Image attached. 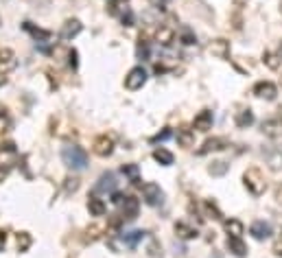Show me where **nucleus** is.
Segmentation results:
<instances>
[{
	"label": "nucleus",
	"instance_id": "f257e3e1",
	"mask_svg": "<svg viewBox=\"0 0 282 258\" xmlns=\"http://www.w3.org/2000/svg\"><path fill=\"white\" fill-rule=\"evenodd\" d=\"M62 160L72 171H83L88 167V153L81 147H77V144H66L62 149Z\"/></svg>",
	"mask_w": 282,
	"mask_h": 258
},
{
	"label": "nucleus",
	"instance_id": "f03ea898",
	"mask_svg": "<svg viewBox=\"0 0 282 258\" xmlns=\"http://www.w3.org/2000/svg\"><path fill=\"white\" fill-rule=\"evenodd\" d=\"M243 182H245V188L254 197L262 195V193H265V188H267L265 175H262L260 169H249V171H245V175H243Z\"/></svg>",
	"mask_w": 282,
	"mask_h": 258
},
{
	"label": "nucleus",
	"instance_id": "7ed1b4c3",
	"mask_svg": "<svg viewBox=\"0 0 282 258\" xmlns=\"http://www.w3.org/2000/svg\"><path fill=\"white\" fill-rule=\"evenodd\" d=\"M18 164V149L13 142H3L0 144V173H9V171Z\"/></svg>",
	"mask_w": 282,
	"mask_h": 258
},
{
	"label": "nucleus",
	"instance_id": "20e7f679",
	"mask_svg": "<svg viewBox=\"0 0 282 258\" xmlns=\"http://www.w3.org/2000/svg\"><path fill=\"white\" fill-rule=\"evenodd\" d=\"M144 83H147V70H144L142 66L131 68L127 72V77H125V88L127 90H140Z\"/></svg>",
	"mask_w": 282,
	"mask_h": 258
},
{
	"label": "nucleus",
	"instance_id": "39448f33",
	"mask_svg": "<svg viewBox=\"0 0 282 258\" xmlns=\"http://www.w3.org/2000/svg\"><path fill=\"white\" fill-rule=\"evenodd\" d=\"M142 197H144V201H147L149 206H160V203L164 201L162 188L157 186V184H153V182L142 184Z\"/></svg>",
	"mask_w": 282,
	"mask_h": 258
},
{
	"label": "nucleus",
	"instance_id": "423d86ee",
	"mask_svg": "<svg viewBox=\"0 0 282 258\" xmlns=\"http://www.w3.org/2000/svg\"><path fill=\"white\" fill-rule=\"evenodd\" d=\"M22 26H24V31L29 33V35L39 44V48H42V50H48V48H46V44H50V39H52V33H50V31L37 29V26H33L31 22H24Z\"/></svg>",
	"mask_w": 282,
	"mask_h": 258
},
{
	"label": "nucleus",
	"instance_id": "0eeeda50",
	"mask_svg": "<svg viewBox=\"0 0 282 258\" xmlns=\"http://www.w3.org/2000/svg\"><path fill=\"white\" fill-rule=\"evenodd\" d=\"M123 213H121V221H134L138 217V210H140V203H138L136 197H125V201L121 203Z\"/></svg>",
	"mask_w": 282,
	"mask_h": 258
},
{
	"label": "nucleus",
	"instance_id": "6e6552de",
	"mask_svg": "<svg viewBox=\"0 0 282 258\" xmlns=\"http://www.w3.org/2000/svg\"><path fill=\"white\" fill-rule=\"evenodd\" d=\"M111 151H114V138L111 136L103 134V136H98L94 140V153L96 156L107 158V156H111Z\"/></svg>",
	"mask_w": 282,
	"mask_h": 258
},
{
	"label": "nucleus",
	"instance_id": "1a4fd4ad",
	"mask_svg": "<svg viewBox=\"0 0 282 258\" xmlns=\"http://www.w3.org/2000/svg\"><path fill=\"white\" fill-rule=\"evenodd\" d=\"M254 94L258 98H267V101H273L275 94H278V88L271 81H258L254 85Z\"/></svg>",
	"mask_w": 282,
	"mask_h": 258
},
{
	"label": "nucleus",
	"instance_id": "9d476101",
	"mask_svg": "<svg viewBox=\"0 0 282 258\" xmlns=\"http://www.w3.org/2000/svg\"><path fill=\"white\" fill-rule=\"evenodd\" d=\"M16 66H18L16 53L9 50V48H0V72L7 75V72H11Z\"/></svg>",
	"mask_w": 282,
	"mask_h": 258
},
{
	"label": "nucleus",
	"instance_id": "9b49d317",
	"mask_svg": "<svg viewBox=\"0 0 282 258\" xmlns=\"http://www.w3.org/2000/svg\"><path fill=\"white\" fill-rule=\"evenodd\" d=\"M212 121H214L212 112H210V110H201L199 114L195 116L193 127H195L197 131H208V129H212Z\"/></svg>",
	"mask_w": 282,
	"mask_h": 258
},
{
	"label": "nucleus",
	"instance_id": "f8f14e48",
	"mask_svg": "<svg viewBox=\"0 0 282 258\" xmlns=\"http://www.w3.org/2000/svg\"><path fill=\"white\" fill-rule=\"evenodd\" d=\"M175 39V26L173 24H160V29L155 31V42L162 46H168Z\"/></svg>",
	"mask_w": 282,
	"mask_h": 258
},
{
	"label": "nucleus",
	"instance_id": "ddd939ff",
	"mask_svg": "<svg viewBox=\"0 0 282 258\" xmlns=\"http://www.w3.org/2000/svg\"><path fill=\"white\" fill-rule=\"evenodd\" d=\"M114 188H116V177L111 173H103L94 186V193H114Z\"/></svg>",
	"mask_w": 282,
	"mask_h": 258
},
{
	"label": "nucleus",
	"instance_id": "4468645a",
	"mask_svg": "<svg viewBox=\"0 0 282 258\" xmlns=\"http://www.w3.org/2000/svg\"><path fill=\"white\" fill-rule=\"evenodd\" d=\"M249 232H252L254 239H269L271 236V223H267V221H254L252 223V228H249Z\"/></svg>",
	"mask_w": 282,
	"mask_h": 258
},
{
	"label": "nucleus",
	"instance_id": "2eb2a0df",
	"mask_svg": "<svg viewBox=\"0 0 282 258\" xmlns=\"http://www.w3.org/2000/svg\"><path fill=\"white\" fill-rule=\"evenodd\" d=\"M81 29H83V24L79 22V20H66V24L62 26V39H72V37H77L79 33H81Z\"/></svg>",
	"mask_w": 282,
	"mask_h": 258
},
{
	"label": "nucleus",
	"instance_id": "dca6fc26",
	"mask_svg": "<svg viewBox=\"0 0 282 258\" xmlns=\"http://www.w3.org/2000/svg\"><path fill=\"white\" fill-rule=\"evenodd\" d=\"M208 50H210V55H214L219 59H228L230 57V42L228 39H214Z\"/></svg>",
	"mask_w": 282,
	"mask_h": 258
},
{
	"label": "nucleus",
	"instance_id": "f3484780",
	"mask_svg": "<svg viewBox=\"0 0 282 258\" xmlns=\"http://www.w3.org/2000/svg\"><path fill=\"white\" fill-rule=\"evenodd\" d=\"M228 147V140L225 138H210V140H206L203 142V147L197 151L199 156H206V153H210V151H223Z\"/></svg>",
	"mask_w": 282,
	"mask_h": 258
},
{
	"label": "nucleus",
	"instance_id": "a211bd4d",
	"mask_svg": "<svg viewBox=\"0 0 282 258\" xmlns=\"http://www.w3.org/2000/svg\"><path fill=\"white\" fill-rule=\"evenodd\" d=\"M228 249L234 256H239V258H245L247 256V245L241 241V236H228Z\"/></svg>",
	"mask_w": 282,
	"mask_h": 258
},
{
	"label": "nucleus",
	"instance_id": "6ab92c4d",
	"mask_svg": "<svg viewBox=\"0 0 282 258\" xmlns=\"http://www.w3.org/2000/svg\"><path fill=\"white\" fill-rule=\"evenodd\" d=\"M177 144L184 149H190L195 144V131L188 129V127H182L177 129Z\"/></svg>",
	"mask_w": 282,
	"mask_h": 258
},
{
	"label": "nucleus",
	"instance_id": "aec40b11",
	"mask_svg": "<svg viewBox=\"0 0 282 258\" xmlns=\"http://www.w3.org/2000/svg\"><path fill=\"white\" fill-rule=\"evenodd\" d=\"M254 125V112L252 110H241L239 114H236V127L241 129H247Z\"/></svg>",
	"mask_w": 282,
	"mask_h": 258
},
{
	"label": "nucleus",
	"instance_id": "412c9836",
	"mask_svg": "<svg viewBox=\"0 0 282 258\" xmlns=\"http://www.w3.org/2000/svg\"><path fill=\"white\" fill-rule=\"evenodd\" d=\"M175 232H177V236H182V239H195V236H197V228L180 221V223H175Z\"/></svg>",
	"mask_w": 282,
	"mask_h": 258
},
{
	"label": "nucleus",
	"instance_id": "4be33fe9",
	"mask_svg": "<svg viewBox=\"0 0 282 258\" xmlns=\"http://www.w3.org/2000/svg\"><path fill=\"white\" fill-rule=\"evenodd\" d=\"M153 160H155L157 164H162V167H171V164H173V153L160 147V149L153 151Z\"/></svg>",
	"mask_w": 282,
	"mask_h": 258
},
{
	"label": "nucleus",
	"instance_id": "5701e85b",
	"mask_svg": "<svg viewBox=\"0 0 282 258\" xmlns=\"http://www.w3.org/2000/svg\"><path fill=\"white\" fill-rule=\"evenodd\" d=\"M88 210H90L92 217H103L105 215V203H103V199H98V197H90Z\"/></svg>",
	"mask_w": 282,
	"mask_h": 258
},
{
	"label": "nucleus",
	"instance_id": "b1692460",
	"mask_svg": "<svg viewBox=\"0 0 282 258\" xmlns=\"http://www.w3.org/2000/svg\"><path fill=\"white\" fill-rule=\"evenodd\" d=\"M225 232L230 236H243V232H245V226H243L239 219H228L225 221Z\"/></svg>",
	"mask_w": 282,
	"mask_h": 258
},
{
	"label": "nucleus",
	"instance_id": "393cba45",
	"mask_svg": "<svg viewBox=\"0 0 282 258\" xmlns=\"http://www.w3.org/2000/svg\"><path fill=\"white\" fill-rule=\"evenodd\" d=\"M142 239H144V232H142V230H134V232L123 234V243H125L127 247H136Z\"/></svg>",
	"mask_w": 282,
	"mask_h": 258
},
{
	"label": "nucleus",
	"instance_id": "a878e982",
	"mask_svg": "<svg viewBox=\"0 0 282 258\" xmlns=\"http://www.w3.org/2000/svg\"><path fill=\"white\" fill-rule=\"evenodd\" d=\"M31 243H33V239H31V234H29V232H20V234H16L18 252H26V249L31 247Z\"/></svg>",
	"mask_w": 282,
	"mask_h": 258
},
{
	"label": "nucleus",
	"instance_id": "bb28decb",
	"mask_svg": "<svg viewBox=\"0 0 282 258\" xmlns=\"http://www.w3.org/2000/svg\"><path fill=\"white\" fill-rule=\"evenodd\" d=\"M262 131H265L267 136H280L282 134V123H278V121H265V123H262Z\"/></svg>",
	"mask_w": 282,
	"mask_h": 258
},
{
	"label": "nucleus",
	"instance_id": "cd10ccee",
	"mask_svg": "<svg viewBox=\"0 0 282 258\" xmlns=\"http://www.w3.org/2000/svg\"><path fill=\"white\" fill-rule=\"evenodd\" d=\"M136 55H138V59H149V55H151V48H149V42L144 39L142 35H140V39H138V46H136Z\"/></svg>",
	"mask_w": 282,
	"mask_h": 258
},
{
	"label": "nucleus",
	"instance_id": "c85d7f7f",
	"mask_svg": "<svg viewBox=\"0 0 282 258\" xmlns=\"http://www.w3.org/2000/svg\"><path fill=\"white\" fill-rule=\"evenodd\" d=\"M103 232H105V228H103V226H90L88 230H85V236H83V239H85V241H90V243H94V241L101 239Z\"/></svg>",
	"mask_w": 282,
	"mask_h": 258
},
{
	"label": "nucleus",
	"instance_id": "c756f323",
	"mask_svg": "<svg viewBox=\"0 0 282 258\" xmlns=\"http://www.w3.org/2000/svg\"><path fill=\"white\" fill-rule=\"evenodd\" d=\"M262 62H265L271 70H282V59H280V55H273V53H265V55H262Z\"/></svg>",
	"mask_w": 282,
	"mask_h": 258
},
{
	"label": "nucleus",
	"instance_id": "7c9ffc66",
	"mask_svg": "<svg viewBox=\"0 0 282 258\" xmlns=\"http://www.w3.org/2000/svg\"><path fill=\"white\" fill-rule=\"evenodd\" d=\"M180 39H182V42L186 44V46H193V44H197V35H195V33L188 29V26H184V29H182V33H180Z\"/></svg>",
	"mask_w": 282,
	"mask_h": 258
},
{
	"label": "nucleus",
	"instance_id": "2f4dec72",
	"mask_svg": "<svg viewBox=\"0 0 282 258\" xmlns=\"http://www.w3.org/2000/svg\"><path fill=\"white\" fill-rule=\"evenodd\" d=\"M123 173L127 175L134 184H140V177H138V167H136V164H125V167H123Z\"/></svg>",
	"mask_w": 282,
	"mask_h": 258
},
{
	"label": "nucleus",
	"instance_id": "473e14b6",
	"mask_svg": "<svg viewBox=\"0 0 282 258\" xmlns=\"http://www.w3.org/2000/svg\"><path fill=\"white\" fill-rule=\"evenodd\" d=\"M210 175H225L228 173V164L225 162H212V164H210Z\"/></svg>",
	"mask_w": 282,
	"mask_h": 258
},
{
	"label": "nucleus",
	"instance_id": "72a5a7b5",
	"mask_svg": "<svg viewBox=\"0 0 282 258\" xmlns=\"http://www.w3.org/2000/svg\"><path fill=\"white\" fill-rule=\"evenodd\" d=\"M9 129H11V118H9V114H7L5 110H0V136L7 134Z\"/></svg>",
	"mask_w": 282,
	"mask_h": 258
},
{
	"label": "nucleus",
	"instance_id": "f704fd0d",
	"mask_svg": "<svg viewBox=\"0 0 282 258\" xmlns=\"http://www.w3.org/2000/svg\"><path fill=\"white\" fill-rule=\"evenodd\" d=\"M121 22H123L125 26H134V11H131L129 7L121 13Z\"/></svg>",
	"mask_w": 282,
	"mask_h": 258
},
{
	"label": "nucleus",
	"instance_id": "c9c22d12",
	"mask_svg": "<svg viewBox=\"0 0 282 258\" xmlns=\"http://www.w3.org/2000/svg\"><path fill=\"white\" fill-rule=\"evenodd\" d=\"M206 213H208V217H212V219H221V210L216 208L212 201H206Z\"/></svg>",
	"mask_w": 282,
	"mask_h": 258
},
{
	"label": "nucleus",
	"instance_id": "e433bc0d",
	"mask_svg": "<svg viewBox=\"0 0 282 258\" xmlns=\"http://www.w3.org/2000/svg\"><path fill=\"white\" fill-rule=\"evenodd\" d=\"M171 136H173V131H171V129H164V131H160V134H155L153 138H151V142H164V140H168Z\"/></svg>",
	"mask_w": 282,
	"mask_h": 258
},
{
	"label": "nucleus",
	"instance_id": "4c0bfd02",
	"mask_svg": "<svg viewBox=\"0 0 282 258\" xmlns=\"http://www.w3.org/2000/svg\"><path fill=\"white\" fill-rule=\"evenodd\" d=\"M68 66H70L72 70H77V66H79V53H77L75 48L68 53Z\"/></svg>",
	"mask_w": 282,
	"mask_h": 258
},
{
	"label": "nucleus",
	"instance_id": "58836bf2",
	"mask_svg": "<svg viewBox=\"0 0 282 258\" xmlns=\"http://www.w3.org/2000/svg\"><path fill=\"white\" fill-rule=\"evenodd\" d=\"M273 254L282 258V236H280V239H278V241L273 243Z\"/></svg>",
	"mask_w": 282,
	"mask_h": 258
},
{
	"label": "nucleus",
	"instance_id": "ea45409f",
	"mask_svg": "<svg viewBox=\"0 0 282 258\" xmlns=\"http://www.w3.org/2000/svg\"><path fill=\"white\" fill-rule=\"evenodd\" d=\"M111 201H114L116 206H121V203L125 201V195H121V193H114V195H111Z\"/></svg>",
	"mask_w": 282,
	"mask_h": 258
},
{
	"label": "nucleus",
	"instance_id": "a19ab883",
	"mask_svg": "<svg viewBox=\"0 0 282 258\" xmlns=\"http://www.w3.org/2000/svg\"><path fill=\"white\" fill-rule=\"evenodd\" d=\"M275 201L282 203V184H278V188H275Z\"/></svg>",
	"mask_w": 282,
	"mask_h": 258
},
{
	"label": "nucleus",
	"instance_id": "79ce46f5",
	"mask_svg": "<svg viewBox=\"0 0 282 258\" xmlns=\"http://www.w3.org/2000/svg\"><path fill=\"white\" fill-rule=\"evenodd\" d=\"M5 243H7V234L3 232V230H0V252L5 249Z\"/></svg>",
	"mask_w": 282,
	"mask_h": 258
},
{
	"label": "nucleus",
	"instance_id": "37998d69",
	"mask_svg": "<svg viewBox=\"0 0 282 258\" xmlns=\"http://www.w3.org/2000/svg\"><path fill=\"white\" fill-rule=\"evenodd\" d=\"M275 121H278V123H282V105L278 108V112H275Z\"/></svg>",
	"mask_w": 282,
	"mask_h": 258
},
{
	"label": "nucleus",
	"instance_id": "c03bdc74",
	"mask_svg": "<svg viewBox=\"0 0 282 258\" xmlns=\"http://www.w3.org/2000/svg\"><path fill=\"white\" fill-rule=\"evenodd\" d=\"M278 55H280V59H282V42H280V48H278Z\"/></svg>",
	"mask_w": 282,
	"mask_h": 258
},
{
	"label": "nucleus",
	"instance_id": "a18cd8bd",
	"mask_svg": "<svg viewBox=\"0 0 282 258\" xmlns=\"http://www.w3.org/2000/svg\"><path fill=\"white\" fill-rule=\"evenodd\" d=\"M5 83V77H0V85H3Z\"/></svg>",
	"mask_w": 282,
	"mask_h": 258
},
{
	"label": "nucleus",
	"instance_id": "49530a36",
	"mask_svg": "<svg viewBox=\"0 0 282 258\" xmlns=\"http://www.w3.org/2000/svg\"><path fill=\"white\" fill-rule=\"evenodd\" d=\"M280 11H282V3H280Z\"/></svg>",
	"mask_w": 282,
	"mask_h": 258
}]
</instances>
